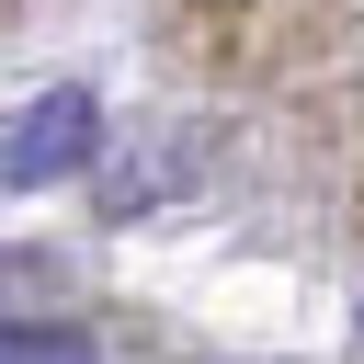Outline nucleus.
Wrapping results in <instances>:
<instances>
[{"label":"nucleus","instance_id":"1","mask_svg":"<svg viewBox=\"0 0 364 364\" xmlns=\"http://www.w3.org/2000/svg\"><path fill=\"white\" fill-rule=\"evenodd\" d=\"M91 159H102V102H91L80 80H57V91H34V102H11V114H0V193L80 182Z\"/></svg>","mask_w":364,"mask_h":364},{"label":"nucleus","instance_id":"2","mask_svg":"<svg viewBox=\"0 0 364 364\" xmlns=\"http://www.w3.org/2000/svg\"><path fill=\"white\" fill-rule=\"evenodd\" d=\"M0 364H102L80 318H0Z\"/></svg>","mask_w":364,"mask_h":364}]
</instances>
